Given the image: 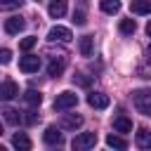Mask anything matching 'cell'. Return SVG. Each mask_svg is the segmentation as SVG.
Listing matches in <instances>:
<instances>
[{
    "mask_svg": "<svg viewBox=\"0 0 151 151\" xmlns=\"http://www.w3.org/2000/svg\"><path fill=\"white\" fill-rule=\"evenodd\" d=\"M76 104H78V94H76V92H71V90H66V92L57 94V99H54V109H57V111L73 109Z\"/></svg>",
    "mask_w": 151,
    "mask_h": 151,
    "instance_id": "1",
    "label": "cell"
},
{
    "mask_svg": "<svg viewBox=\"0 0 151 151\" xmlns=\"http://www.w3.org/2000/svg\"><path fill=\"white\" fill-rule=\"evenodd\" d=\"M94 144H97V134H94V132H80V134H76V139H73V149H78V151L92 149Z\"/></svg>",
    "mask_w": 151,
    "mask_h": 151,
    "instance_id": "2",
    "label": "cell"
},
{
    "mask_svg": "<svg viewBox=\"0 0 151 151\" xmlns=\"http://www.w3.org/2000/svg\"><path fill=\"white\" fill-rule=\"evenodd\" d=\"M71 38H73L71 28H66V26H52L47 33V40H52V42H68Z\"/></svg>",
    "mask_w": 151,
    "mask_h": 151,
    "instance_id": "3",
    "label": "cell"
},
{
    "mask_svg": "<svg viewBox=\"0 0 151 151\" xmlns=\"http://www.w3.org/2000/svg\"><path fill=\"white\" fill-rule=\"evenodd\" d=\"M19 68H21L24 73H35V71L40 68V57H38V54H26V57H21V59H19Z\"/></svg>",
    "mask_w": 151,
    "mask_h": 151,
    "instance_id": "4",
    "label": "cell"
},
{
    "mask_svg": "<svg viewBox=\"0 0 151 151\" xmlns=\"http://www.w3.org/2000/svg\"><path fill=\"white\" fill-rule=\"evenodd\" d=\"M87 104H90L92 109H97V111H104V109H109L111 99H109L104 92H90V94H87Z\"/></svg>",
    "mask_w": 151,
    "mask_h": 151,
    "instance_id": "5",
    "label": "cell"
},
{
    "mask_svg": "<svg viewBox=\"0 0 151 151\" xmlns=\"http://www.w3.org/2000/svg\"><path fill=\"white\" fill-rule=\"evenodd\" d=\"M24 28H26V19H24V17H9V19H5V33L17 35V33H21Z\"/></svg>",
    "mask_w": 151,
    "mask_h": 151,
    "instance_id": "6",
    "label": "cell"
},
{
    "mask_svg": "<svg viewBox=\"0 0 151 151\" xmlns=\"http://www.w3.org/2000/svg\"><path fill=\"white\" fill-rule=\"evenodd\" d=\"M83 125V116L80 113H64L61 116V127L64 130H78Z\"/></svg>",
    "mask_w": 151,
    "mask_h": 151,
    "instance_id": "7",
    "label": "cell"
},
{
    "mask_svg": "<svg viewBox=\"0 0 151 151\" xmlns=\"http://www.w3.org/2000/svg\"><path fill=\"white\" fill-rule=\"evenodd\" d=\"M42 139H45V144H50V146H59L61 142H64V137H61V132L54 127V125H50L45 132H42Z\"/></svg>",
    "mask_w": 151,
    "mask_h": 151,
    "instance_id": "8",
    "label": "cell"
},
{
    "mask_svg": "<svg viewBox=\"0 0 151 151\" xmlns=\"http://www.w3.org/2000/svg\"><path fill=\"white\" fill-rule=\"evenodd\" d=\"M17 94H19V85H17L14 80H5L2 87H0V97H2L5 101H9V99H14Z\"/></svg>",
    "mask_w": 151,
    "mask_h": 151,
    "instance_id": "9",
    "label": "cell"
},
{
    "mask_svg": "<svg viewBox=\"0 0 151 151\" xmlns=\"http://www.w3.org/2000/svg\"><path fill=\"white\" fill-rule=\"evenodd\" d=\"M47 12H50L52 19H61V17L66 14V0H50Z\"/></svg>",
    "mask_w": 151,
    "mask_h": 151,
    "instance_id": "10",
    "label": "cell"
},
{
    "mask_svg": "<svg viewBox=\"0 0 151 151\" xmlns=\"http://www.w3.org/2000/svg\"><path fill=\"white\" fill-rule=\"evenodd\" d=\"M12 146L19 149V151H28V149H31V139H28L24 132H17V134L12 137Z\"/></svg>",
    "mask_w": 151,
    "mask_h": 151,
    "instance_id": "11",
    "label": "cell"
},
{
    "mask_svg": "<svg viewBox=\"0 0 151 151\" xmlns=\"http://www.w3.org/2000/svg\"><path fill=\"white\" fill-rule=\"evenodd\" d=\"M78 47H80V54H83V57H92V50H94L92 35H83L80 42H78Z\"/></svg>",
    "mask_w": 151,
    "mask_h": 151,
    "instance_id": "12",
    "label": "cell"
},
{
    "mask_svg": "<svg viewBox=\"0 0 151 151\" xmlns=\"http://www.w3.org/2000/svg\"><path fill=\"white\" fill-rule=\"evenodd\" d=\"M113 130L116 132H132V120L125 116H118V118H113Z\"/></svg>",
    "mask_w": 151,
    "mask_h": 151,
    "instance_id": "13",
    "label": "cell"
},
{
    "mask_svg": "<svg viewBox=\"0 0 151 151\" xmlns=\"http://www.w3.org/2000/svg\"><path fill=\"white\" fill-rule=\"evenodd\" d=\"M130 9L132 14H151V0H134Z\"/></svg>",
    "mask_w": 151,
    "mask_h": 151,
    "instance_id": "14",
    "label": "cell"
},
{
    "mask_svg": "<svg viewBox=\"0 0 151 151\" xmlns=\"http://www.w3.org/2000/svg\"><path fill=\"white\" fill-rule=\"evenodd\" d=\"M64 59H52L50 64H47V76H52V78H59L61 76V71H64Z\"/></svg>",
    "mask_w": 151,
    "mask_h": 151,
    "instance_id": "15",
    "label": "cell"
},
{
    "mask_svg": "<svg viewBox=\"0 0 151 151\" xmlns=\"http://www.w3.org/2000/svg\"><path fill=\"white\" fill-rule=\"evenodd\" d=\"M2 118H5L7 125H19V123L24 120V116H21L19 111H14V109H5V111H2Z\"/></svg>",
    "mask_w": 151,
    "mask_h": 151,
    "instance_id": "16",
    "label": "cell"
},
{
    "mask_svg": "<svg viewBox=\"0 0 151 151\" xmlns=\"http://www.w3.org/2000/svg\"><path fill=\"white\" fill-rule=\"evenodd\" d=\"M101 12H106V14H118L120 12V0H101Z\"/></svg>",
    "mask_w": 151,
    "mask_h": 151,
    "instance_id": "17",
    "label": "cell"
},
{
    "mask_svg": "<svg viewBox=\"0 0 151 151\" xmlns=\"http://www.w3.org/2000/svg\"><path fill=\"white\" fill-rule=\"evenodd\" d=\"M137 146H139V149H151V132H149V130L142 127V130L137 132Z\"/></svg>",
    "mask_w": 151,
    "mask_h": 151,
    "instance_id": "18",
    "label": "cell"
},
{
    "mask_svg": "<svg viewBox=\"0 0 151 151\" xmlns=\"http://www.w3.org/2000/svg\"><path fill=\"white\" fill-rule=\"evenodd\" d=\"M24 101H26L28 106H40V101H42V94H40V92H35V90H28V92L24 94Z\"/></svg>",
    "mask_w": 151,
    "mask_h": 151,
    "instance_id": "19",
    "label": "cell"
},
{
    "mask_svg": "<svg viewBox=\"0 0 151 151\" xmlns=\"http://www.w3.org/2000/svg\"><path fill=\"white\" fill-rule=\"evenodd\" d=\"M106 146H111V149H127V142L123 137H118V134H109L106 137Z\"/></svg>",
    "mask_w": 151,
    "mask_h": 151,
    "instance_id": "20",
    "label": "cell"
},
{
    "mask_svg": "<svg viewBox=\"0 0 151 151\" xmlns=\"http://www.w3.org/2000/svg\"><path fill=\"white\" fill-rule=\"evenodd\" d=\"M134 104H137V109H139L144 116H151V106L144 101V92H134Z\"/></svg>",
    "mask_w": 151,
    "mask_h": 151,
    "instance_id": "21",
    "label": "cell"
},
{
    "mask_svg": "<svg viewBox=\"0 0 151 151\" xmlns=\"http://www.w3.org/2000/svg\"><path fill=\"white\" fill-rule=\"evenodd\" d=\"M134 31H137V21L134 19H123L120 21V33L123 35H132Z\"/></svg>",
    "mask_w": 151,
    "mask_h": 151,
    "instance_id": "22",
    "label": "cell"
},
{
    "mask_svg": "<svg viewBox=\"0 0 151 151\" xmlns=\"http://www.w3.org/2000/svg\"><path fill=\"white\" fill-rule=\"evenodd\" d=\"M35 42H38V38H33V35H28V38H24V40L19 42V47H21L24 52H28V50H33V47H35Z\"/></svg>",
    "mask_w": 151,
    "mask_h": 151,
    "instance_id": "23",
    "label": "cell"
},
{
    "mask_svg": "<svg viewBox=\"0 0 151 151\" xmlns=\"http://www.w3.org/2000/svg\"><path fill=\"white\" fill-rule=\"evenodd\" d=\"M85 21H87V19H85V12H83V9L73 12V24H76V26H85Z\"/></svg>",
    "mask_w": 151,
    "mask_h": 151,
    "instance_id": "24",
    "label": "cell"
},
{
    "mask_svg": "<svg viewBox=\"0 0 151 151\" xmlns=\"http://www.w3.org/2000/svg\"><path fill=\"white\" fill-rule=\"evenodd\" d=\"M73 83H78L80 87H87V85H90V78H87L85 73H76V76H73Z\"/></svg>",
    "mask_w": 151,
    "mask_h": 151,
    "instance_id": "25",
    "label": "cell"
},
{
    "mask_svg": "<svg viewBox=\"0 0 151 151\" xmlns=\"http://www.w3.org/2000/svg\"><path fill=\"white\" fill-rule=\"evenodd\" d=\"M24 123H26V125H35V123H38V113H35V111H26Z\"/></svg>",
    "mask_w": 151,
    "mask_h": 151,
    "instance_id": "26",
    "label": "cell"
},
{
    "mask_svg": "<svg viewBox=\"0 0 151 151\" xmlns=\"http://www.w3.org/2000/svg\"><path fill=\"white\" fill-rule=\"evenodd\" d=\"M21 2H24V0H2L0 7H2V9H12V7H19Z\"/></svg>",
    "mask_w": 151,
    "mask_h": 151,
    "instance_id": "27",
    "label": "cell"
},
{
    "mask_svg": "<svg viewBox=\"0 0 151 151\" xmlns=\"http://www.w3.org/2000/svg\"><path fill=\"white\" fill-rule=\"evenodd\" d=\"M9 59H12V52H9V50H2V52H0V61H2V64H9Z\"/></svg>",
    "mask_w": 151,
    "mask_h": 151,
    "instance_id": "28",
    "label": "cell"
},
{
    "mask_svg": "<svg viewBox=\"0 0 151 151\" xmlns=\"http://www.w3.org/2000/svg\"><path fill=\"white\" fill-rule=\"evenodd\" d=\"M146 35H149V38H151V21H149V24H146Z\"/></svg>",
    "mask_w": 151,
    "mask_h": 151,
    "instance_id": "29",
    "label": "cell"
},
{
    "mask_svg": "<svg viewBox=\"0 0 151 151\" xmlns=\"http://www.w3.org/2000/svg\"><path fill=\"white\" fill-rule=\"evenodd\" d=\"M149 57H151V45H149Z\"/></svg>",
    "mask_w": 151,
    "mask_h": 151,
    "instance_id": "30",
    "label": "cell"
},
{
    "mask_svg": "<svg viewBox=\"0 0 151 151\" xmlns=\"http://www.w3.org/2000/svg\"><path fill=\"white\" fill-rule=\"evenodd\" d=\"M80 2H87V0H80Z\"/></svg>",
    "mask_w": 151,
    "mask_h": 151,
    "instance_id": "31",
    "label": "cell"
}]
</instances>
